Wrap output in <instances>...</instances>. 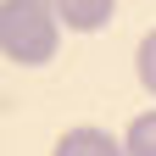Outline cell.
<instances>
[{
    "instance_id": "cell-1",
    "label": "cell",
    "mask_w": 156,
    "mask_h": 156,
    "mask_svg": "<svg viewBox=\"0 0 156 156\" xmlns=\"http://www.w3.org/2000/svg\"><path fill=\"white\" fill-rule=\"evenodd\" d=\"M62 45L50 0H0V56L17 67H45Z\"/></svg>"
},
{
    "instance_id": "cell-3",
    "label": "cell",
    "mask_w": 156,
    "mask_h": 156,
    "mask_svg": "<svg viewBox=\"0 0 156 156\" xmlns=\"http://www.w3.org/2000/svg\"><path fill=\"white\" fill-rule=\"evenodd\" d=\"M50 156H123V140H112L106 128H89L84 123V128H67Z\"/></svg>"
},
{
    "instance_id": "cell-5",
    "label": "cell",
    "mask_w": 156,
    "mask_h": 156,
    "mask_svg": "<svg viewBox=\"0 0 156 156\" xmlns=\"http://www.w3.org/2000/svg\"><path fill=\"white\" fill-rule=\"evenodd\" d=\"M134 67H140V84L156 95V28L140 39V56H134Z\"/></svg>"
},
{
    "instance_id": "cell-4",
    "label": "cell",
    "mask_w": 156,
    "mask_h": 156,
    "mask_svg": "<svg viewBox=\"0 0 156 156\" xmlns=\"http://www.w3.org/2000/svg\"><path fill=\"white\" fill-rule=\"evenodd\" d=\"M123 156H156V112H140L123 134Z\"/></svg>"
},
{
    "instance_id": "cell-2",
    "label": "cell",
    "mask_w": 156,
    "mask_h": 156,
    "mask_svg": "<svg viewBox=\"0 0 156 156\" xmlns=\"http://www.w3.org/2000/svg\"><path fill=\"white\" fill-rule=\"evenodd\" d=\"M50 11H56V23L73 28V34H101L112 23L117 0H50Z\"/></svg>"
}]
</instances>
